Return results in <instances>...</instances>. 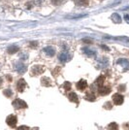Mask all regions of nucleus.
Masks as SVG:
<instances>
[{"instance_id":"f257e3e1","label":"nucleus","mask_w":129,"mask_h":130,"mask_svg":"<svg viewBox=\"0 0 129 130\" xmlns=\"http://www.w3.org/2000/svg\"><path fill=\"white\" fill-rule=\"evenodd\" d=\"M13 106H14V108L15 109H24V108H27V104L22 100V99H15L14 101H13Z\"/></svg>"},{"instance_id":"f03ea898","label":"nucleus","mask_w":129,"mask_h":130,"mask_svg":"<svg viewBox=\"0 0 129 130\" xmlns=\"http://www.w3.org/2000/svg\"><path fill=\"white\" fill-rule=\"evenodd\" d=\"M117 64L120 66V69H122V71H126L129 69V61L127 59H124V58L118 59Z\"/></svg>"},{"instance_id":"7ed1b4c3","label":"nucleus","mask_w":129,"mask_h":130,"mask_svg":"<svg viewBox=\"0 0 129 130\" xmlns=\"http://www.w3.org/2000/svg\"><path fill=\"white\" fill-rule=\"evenodd\" d=\"M17 117L16 116H14V115H11V116H9L7 119H6V122H7V124L9 125L10 127H16L17 125Z\"/></svg>"},{"instance_id":"20e7f679","label":"nucleus","mask_w":129,"mask_h":130,"mask_svg":"<svg viewBox=\"0 0 129 130\" xmlns=\"http://www.w3.org/2000/svg\"><path fill=\"white\" fill-rule=\"evenodd\" d=\"M123 100H124V98L121 94H119V93H116V94H114L113 102H114L115 105H121V104L123 103Z\"/></svg>"},{"instance_id":"39448f33","label":"nucleus","mask_w":129,"mask_h":130,"mask_svg":"<svg viewBox=\"0 0 129 130\" xmlns=\"http://www.w3.org/2000/svg\"><path fill=\"white\" fill-rule=\"evenodd\" d=\"M15 68H16L17 72H19L20 74H23V73L26 71V66L23 64L22 62H18V63L15 65Z\"/></svg>"},{"instance_id":"423d86ee","label":"nucleus","mask_w":129,"mask_h":130,"mask_svg":"<svg viewBox=\"0 0 129 130\" xmlns=\"http://www.w3.org/2000/svg\"><path fill=\"white\" fill-rule=\"evenodd\" d=\"M44 72V67L41 65H35L32 67V72L31 74L32 75H39V74H42Z\"/></svg>"},{"instance_id":"0eeeda50","label":"nucleus","mask_w":129,"mask_h":130,"mask_svg":"<svg viewBox=\"0 0 129 130\" xmlns=\"http://www.w3.org/2000/svg\"><path fill=\"white\" fill-rule=\"evenodd\" d=\"M25 87H26V83H25V81L23 79H21L20 81L18 82V84H17V89L20 92H23Z\"/></svg>"},{"instance_id":"6e6552de","label":"nucleus","mask_w":129,"mask_h":130,"mask_svg":"<svg viewBox=\"0 0 129 130\" xmlns=\"http://www.w3.org/2000/svg\"><path fill=\"white\" fill-rule=\"evenodd\" d=\"M87 87V83H86V80H81L77 83V88L79 90H85Z\"/></svg>"},{"instance_id":"1a4fd4ad","label":"nucleus","mask_w":129,"mask_h":130,"mask_svg":"<svg viewBox=\"0 0 129 130\" xmlns=\"http://www.w3.org/2000/svg\"><path fill=\"white\" fill-rule=\"evenodd\" d=\"M111 92V88L107 87H101L98 88V93L100 95H107Z\"/></svg>"},{"instance_id":"9d476101","label":"nucleus","mask_w":129,"mask_h":130,"mask_svg":"<svg viewBox=\"0 0 129 130\" xmlns=\"http://www.w3.org/2000/svg\"><path fill=\"white\" fill-rule=\"evenodd\" d=\"M43 51H44V53H46L48 55H51V56H53V55L55 54V50H54L53 47H47V48H45Z\"/></svg>"},{"instance_id":"9b49d317","label":"nucleus","mask_w":129,"mask_h":130,"mask_svg":"<svg viewBox=\"0 0 129 130\" xmlns=\"http://www.w3.org/2000/svg\"><path fill=\"white\" fill-rule=\"evenodd\" d=\"M68 98H69V100L72 101V102H75V103H78V102H79L78 96H77V94H76L75 92H70V93H68Z\"/></svg>"},{"instance_id":"f8f14e48","label":"nucleus","mask_w":129,"mask_h":130,"mask_svg":"<svg viewBox=\"0 0 129 130\" xmlns=\"http://www.w3.org/2000/svg\"><path fill=\"white\" fill-rule=\"evenodd\" d=\"M76 5L78 6H86L88 5L89 3V0H74Z\"/></svg>"},{"instance_id":"ddd939ff","label":"nucleus","mask_w":129,"mask_h":130,"mask_svg":"<svg viewBox=\"0 0 129 130\" xmlns=\"http://www.w3.org/2000/svg\"><path fill=\"white\" fill-rule=\"evenodd\" d=\"M58 58L61 62H66L67 59H68V54H66V53H62V54H59Z\"/></svg>"},{"instance_id":"4468645a","label":"nucleus","mask_w":129,"mask_h":130,"mask_svg":"<svg viewBox=\"0 0 129 130\" xmlns=\"http://www.w3.org/2000/svg\"><path fill=\"white\" fill-rule=\"evenodd\" d=\"M18 51H19V47H16V46H10V47L8 48V53L11 54L17 53Z\"/></svg>"},{"instance_id":"2eb2a0df","label":"nucleus","mask_w":129,"mask_h":130,"mask_svg":"<svg viewBox=\"0 0 129 130\" xmlns=\"http://www.w3.org/2000/svg\"><path fill=\"white\" fill-rule=\"evenodd\" d=\"M95 95L92 93V92H87V94H86V99H87L88 101H94L95 100Z\"/></svg>"},{"instance_id":"dca6fc26","label":"nucleus","mask_w":129,"mask_h":130,"mask_svg":"<svg viewBox=\"0 0 129 130\" xmlns=\"http://www.w3.org/2000/svg\"><path fill=\"white\" fill-rule=\"evenodd\" d=\"M118 125L116 122H112L108 125V130H118Z\"/></svg>"},{"instance_id":"f3484780","label":"nucleus","mask_w":129,"mask_h":130,"mask_svg":"<svg viewBox=\"0 0 129 130\" xmlns=\"http://www.w3.org/2000/svg\"><path fill=\"white\" fill-rule=\"evenodd\" d=\"M104 77H102V76H100L98 79H97V81H96V84L98 85V87H103V84H104Z\"/></svg>"},{"instance_id":"a211bd4d","label":"nucleus","mask_w":129,"mask_h":130,"mask_svg":"<svg viewBox=\"0 0 129 130\" xmlns=\"http://www.w3.org/2000/svg\"><path fill=\"white\" fill-rule=\"evenodd\" d=\"M42 84H43V86H45V87H50L51 86V81L49 80L47 77H45V78L42 79Z\"/></svg>"},{"instance_id":"6ab92c4d","label":"nucleus","mask_w":129,"mask_h":130,"mask_svg":"<svg viewBox=\"0 0 129 130\" xmlns=\"http://www.w3.org/2000/svg\"><path fill=\"white\" fill-rule=\"evenodd\" d=\"M83 51H84V53L86 54H87V55H94V54H95V52H94V51H92V50H90V49H87V48L84 49Z\"/></svg>"},{"instance_id":"aec40b11","label":"nucleus","mask_w":129,"mask_h":130,"mask_svg":"<svg viewBox=\"0 0 129 130\" xmlns=\"http://www.w3.org/2000/svg\"><path fill=\"white\" fill-rule=\"evenodd\" d=\"M4 94H5L7 97H10V96H12L13 92H12L11 89H6V90H4Z\"/></svg>"},{"instance_id":"412c9836","label":"nucleus","mask_w":129,"mask_h":130,"mask_svg":"<svg viewBox=\"0 0 129 130\" xmlns=\"http://www.w3.org/2000/svg\"><path fill=\"white\" fill-rule=\"evenodd\" d=\"M62 1H63V0H52V3H53L54 5L57 6V5H60V4L62 3Z\"/></svg>"},{"instance_id":"4be33fe9","label":"nucleus","mask_w":129,"mask_h":130,"mask_svg":"<svg viewBox=\"0 0 129 130\" xmlns=\"http://www.w3.org/2000/svg\"><path fill=\"white\" fill-rule=\"evenodd\" d=\"M64 88L66 89V90H69L71 88V84L69 83V82H65L64 83Z\"/></svg>"},{"instance_id":"5701e85b","label":"nucleus","mask_w":129,"mask_h":130,"mask_svg":"<svg viewBox=\"0 0 129 130\" xmlns=\"http://www.w3.org/2000/svg\"><path fill=\"white\" fill-rule=\"evenodd\" d=\"M17 130H29V128L25 125H22V126H20Z\"/></svg>"},{"instance_id":"b1692460","label":"nucleus","mask_w":129,"mask_h":130,"mask_svg":"<svg viewBox=\"0 0 129 130\" xmlns=\"http://www.w3.org/2000/svg\"><path fill=\"white\" fill-rule=\"evenodd\" d=\"M118 89L124 91V90H125V87H124V86H120V87H118Z\"/></svg>"},{"instance_id":"393cba45","label":"nucleus","mask_w":129,"mask_h":130,"mask_svg":"<svg viewBox=\"0 0 129 130\" xmlns=\"http://www.w3.org/2000/svg\"><path fill=\"white\" fill-rule=\"evenodd\" d=\"M7 78H8V81H12V77H10V76H7Z\"/></svg>"},{"instance_id":"a878e982","label":"nucleus","mask_w":129,"mask_h":130,"mask_svg":"<svg viewBox=\"0 0 129 130\" xmlns=\"http://www.w3.org/2000/svg\"><path fill=\"white\" fill-rule=\"evenodd\" d=\"M100 1H102V0H100Z\"/></svg>"}]
</instances>
